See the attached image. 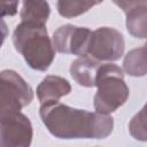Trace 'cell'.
I'll use <instances>...</instances> for the list:
<instances>
[{"label":"cell","instance_id":"1","mask_svg":"<svg viewBox=\"0 0 147 147\" xmlns=\"http://www.w3.org/2000/svg\"><path fill=\"white\" fill-rule=\"evenodd\" d=\"M39 115L49 133L59 139H105L114 129L110 114L78 109L59 101L41 103Z\"/></svg>","mask_w":147,"mask_h":147},{"label":"cell","instance_id":"2","mask_svg":"<svg viewBox=\"0 0 147 147\" xmlns=\"http://www.w3.org/2000/svg\"><path fill=\"white\" fill-rule=\"evenodd\" d=\"M13 44L33 70L46 71L54 61L55 48L45 24L21 21L14 30Z\"/></svg>","mask_w":147,"mask_h":147},{"label":"cell","instance_id":"3","mask_svg":"<svg viewBox=\"0 0 147 147\" xmlns=\"http://www.w3.org/2000/svg\"><path fill=\"white\" fill-rule=\"evenodd\" d=\"M98 91L93 99L95 111L111 114L129 99L130 90L124 80L123 69L114 63H101L96 74Z\"/></svg>","mask_w":147,"mask_h":147},{"label":"cell","instance_id":"4","mask_svg":"<svg viewBox=\"0 0 147 147\" xmlns=\"http://www.w3.org/2000/svg\"><path fill=\"white\" fill-rule=\"evenodd\" d=\"M33 100V90L16 71H0V119L10 117L29 106Z\"/></svg>","mask_w":147,"mask_h":147},{"label":"cell","instance_id":"5","mask_svg":"<svg viewBox=\"0 0 147 147\" xmlns=\"http://www.w3.org/2000/svg\"><path fill=\"white\" fill-rule=\"evenodd\" d=\"M125 49L123 34L110 26H100L91 32L86 55L99 62H113L122 57Z\"/></svg>","mask_w":147,"mask_h":147},{"label":"cell","instance_id":"6","mask_svg":"<svg viewBox=\"0 0 147 147\" xmlns=\"http://www.w3.org/2000/svg\"><path fill=\"white\" fill-rule=\"evenodd\" d=\"M32 138V124L23 113L0 119V147H28Z\"/></svg>","mask_w":147,"mask_h":147},{"label":"cell","instance_id":"7","mask_svg":"<svg viewBox=\"0 0 147 147\" xmlns=\"http://www.w3.org/2000/svg\"><path fill=\"white\" fill-rule=\"evenodd\" d=\"M91 32L92 30L85 26L64 24L54 31L52 41L55 51L61 54L84 56L86 55Z\"/></svg>","mask_w":147,"mask_h":147},{"label":"cell","instance_id":"8","mask_svg":"<svg viewBox=\"0 0 147 147\" xmlns=\"http://www.w3.org/2000/svg\"><path fill=\"white\" fill-rule=\"evenodd\" d=\"M70 83L65 78L55 75L46 76L37 87V96L40 103L48 101H59V99L70 94Z\"/></svg>","mask_w":147,"mask_h":147},{"label":"cell","instance_id":"9","mask_svg":"<svg viewBox=\"0 0 147 147\" xmlns=\"http://www.w3.org/2000/svg\"><path fill=\"white\" fill-rule=\"evenodd\" d=\"M100 64L101 62L87 55L79 56L71 62L70 75L78 85L84 87H94Z\"/></svg>","mask_w":147,"mask_h":147},{"label":"cell","instance_id":"10","mask_svg":"<svg viewBox=\"0 0 147 147\" xmlns=\"http://www.w3.org/2000/svg\"><path fill=\"white\" fill-rule=\"evenodd\" d=\"M49 14L51 7L47 0H22L21 21L46 25Z\"/></svg>","mask_w":147,"mask_h":147},{"label":"cell","instance_id":"11","mask_svg":"<svg viewBox=\"0 0 147 147\" xmlns=\"http://www.w3.org/2000/svg\"><path fill=\"white\" fill-rule=\"evenodd\" d=\"M124 71L132 77H142L147 72V60H146V46L131 49L124 57L123 61Z\"/></svg>","mask_w":147,"mask_h":147},{"label":"cell","instance_id":"12","mask_svg":"<svg viewBox=\"0 0 147 147\" xmlns=\"http://www.w3.org/2000/svg\"><path fill=\"white\" fill-rule=\"evenodd\" d=\"M147 6L134 8L126 13V29L129 33L139 39H145L147 36Z\"/></svg>","mask_w":147,"mask_h":147},{"label":"cell","instance_id":"13","mask_svg":"<svg viewBox=\"0 0 147 147\" xmlns=\"http://www.w3.org/2000/svg\"><path fill=\"white\" fill-rule=\"evenodd\" d=\"M103 0H57V13L64 18H74L88 11Z\"/></svg>","mask_w":147,"mask_h":147},{"label":"cell","instance_id":"14","mask_svg":"<svg viewBox=\"0 0 147 147\" xmlns=\"http://www.w3.org/2000/svg\"><path fill=\"white\" fill-rule=\"evenodd\" d=\"M129 131L134 139L145 141L147 138L146 131V108L144 107L139 113H137L129 123Z\"/></svg>","mask_w":147,"mask_h":147},{"label":"cell","instance_id":"15","mask_svg":"<svg viewBox=\"0 0 147 147\" xmlns=\"http://www.w3.org/2000/svg\"><path fill=\"white\" fill-rule=\"evenodd\" d=\"M18 1L20 0H0V17L16 15Z\"/></svg>","mask_w":147,"mask_h":147},{"label":"cell","instance_id":"16","mask_svg":"<svg viewBox=\"0 0 147 147\" xmlns=\"http://www.w3.org/2000/svg\"><path fill=\"white\" fill-rule=\"evenodd\" d=\"M111 1L117 7H119L125 14L134 8H138L141 6H147V0H111Z\"/></svg>","mask_w":147,"mask_h":147},{"label":"cell","instance_id":"17","mask_svg":"<svg viewBox=\"0 0 147 147\" xmlns=\"http://www.w3.org/2000/svg\"><path fill=\"white\" fill-rule=\"evenodd\" d=\"M8 36V26L6 24V22L0 17V48L3 44V41L6 40Z\"/></svg>","mask_w":147,"mask_h":147}]
</instances>
